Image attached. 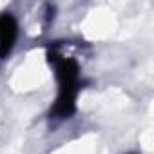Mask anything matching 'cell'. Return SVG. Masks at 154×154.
Masks as SVG:
<instances>
[{
	"mask_svg": "<svg viewBox=\"0 0 154 154\" xmlns=\"http://www.w3.org/2000/svg\"><path fill=\"white\" fill-rule=\"evenodd\" d=\"M131 154H134V152H131Z\"/></svg>",
	"mask_w": 154,
	"mask_h": 154,
	"instance_id": "3957f363",
	"label": "cell"
},
{
	"mask_svg": "<svg viewBox=\"0 0 154 154\" xmlns=\"http://www.w3.org/2000/svg\"><path fill=\"white\" fill-rule=\"evenodd\" d=\"M20 35L18 18L11 11L0 13V60H6L17 47Z\"/></svg>",
	"mask_w": 154,
	"mask_h": 154,
	"instance_id": "7a4b0ae2",
	"label": "cell"
},
{
	"mask_svg": "<svg viewBox=\"0 0 154 154\" xmlns=\"http://www.w3.org/2000/svg\"><path fill=\"white\" fill-rule=\"evenodd\" d=\"M47 60L56 80V96L51 105V118L56 122H63L72 118L78 111V96L82 91V67L76 58L65 54L56 45H51L47 49Z\"/></svg>",
	"mask_w": 154,
	"mask_h": 154,
	"instance_id": "6da1fadb",
	"label": "cell"
}]
</instances>
